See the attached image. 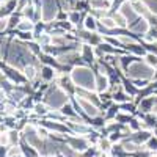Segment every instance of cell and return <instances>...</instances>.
<instances>
[{"label": "cell", "mask_w": 157, "mask_h": 157, "mask_svg": "<svg viewBox=\"0 0 157 157\" xmlns=\"http://www.w3.org/2000/svg\"><path fill=\"white\" fill-rule=\"evenodd\" d=\"M113 19H115V22H116L118 27H121V29H126L127 25H129V24H127V22H129V21H127V17L123 14L121 11H118L116 14H113Z\"/></svg>", "instance_id": "cell-14"}, {"label": "cell", "mask_w": 157, "mask_h": 157, "mask_svg": "<svg viewBox=\"0 0 157 157\" xmlns=\"http://www.w3.org/2000/svg\"><path fill=\"white\" fill-rule=\"evenodd\" d=\"M127 72H129L130 78H149V80H152V74H154L152 68L149 66V64H146V63L141 64L140 60L130 64Z\"/></svg>", "instance_id": "cell-3"}, {"label": "cell", "mask_w": 157, "mask_h": 157, "mask_svg": "<svg viewBox=\"0 0 157 157\" xmlns=\"http://www.w3.org/2000/svg\"><path fill=\"white\" fill-rule=\"evenodd\" d=\"M110 78L107 74H98L96 75V91L98 93H104V91H109L110 90Z\"/></svg>", "instance_id": "cell-5"}, {"label": "cell", "mask_w": 157, "mask_h": 157, "mask_svg": "<svg viewBox=\"0 0 157 157\" xmlns=\"http://www.w3.org/2000/svg\"><path fill=\"white\" fill-rule=\"evenodd\" d=\"M151 137H152V130H149V129H141V130H138V132H134L132 135H130V138H132L134 141H137L138 145H145Z\"/></svg>", "instance_id": "cell-7"}, {"label": "cell", "mask_w": 157, "mask_h": 157, "mask_svg": "<svg viewBox=\"0 0 157 157\" xmlns=\"http://www.w3.org/2000/svg\"><path fill=\"white\" fill-rule=\"evenodd\" d=\"M145 63L149 64L151 68H157V54H152V52L146 54L145 55Z\"/></svg>", "instance_id": "cell-17"}, {"label": "cell", "mask_w": 157, "mask_h": 157, "mask_svg": "<svg viewBox=\"0 0 157 157\" xmlns=\"http://www.w3.org/2000/svg\"><path fill=\"white\" fill-rule=\"evenodd\" d=\"M145 146H146V149H149L152 154H157V135L154 137H151L146 143H145Z\"/></svg>", "instance_id": "cell-16"}, {"label": "cell", "mask_w": 157, "mask_h": 157, "mask_svg": "<svg viewBox=\"0 0 157 157\" xmlns=\"http://www.w3.org/2000/svg\"><path fill=\"white\" fill-rule=\"evenodd\" d=\"M13 157H25V154H24V152H21V154H16V155H13Z\"/></svg>", "instance_id": "cell-20"}, {"label": "cell", "mask_w": 157, "mask_h": 157, "mask_svg": "<svg viewBox=\"0 0 157 157\" xmlns=\"http://www.w3.org/2000/svg\"><path fill=\"white\" fill-rule=\"evenodd\" d=\"M71 77L75 85L82 86V88H86V90H94L96 91V78L93 75L88 68L85 66H75L71 72Z\"/></svg>", "instance_id": "cell-2"}, {"label": "cell", "mask_w": 157, "mask_h": 157, "mask_svg": "<svg viewBox=\"0 0 157 157\" xmlns=\"http://www.w3.org/2000/svg\"><path fill=\"white\" fill-rule=\"evenodd\" d=\"M77 101H78V104H80V107H82V110H83V113H85L86 116L94 118V116H98V115H102L101 109H99L98 105H94L93 102H90V101H86V99H83V98H78V96H77Z\"/></svg>", "instance_id": "cell-4"}, {"label": "cell", "mask_w": 157, "mask_h": 157, "mask_svg": "<svg viewBox=\"0 0 157 157\" xmlns=\"http://www.w3.org/2000/svg\"><path fill=\"white\" fill-rule=\"evenodd\" d=\"M99 24L102 25L104 29H107V30H113V29H116V27H118L116 22H115V19H113V17H110V16H104L102 19H99Z\"/></svg>", "instance_id": "cell-13"}, {"label": "cell", "mask_w": 157, "mask_h": 157, "mask_svg": "<svg viewBox=\"0 0 157 157\" xmlns=\"http://www.w3.org/2000/svg\"><path fill=\"white\" fill-rule=\"evenodd\" d=\"M98 19L93 16V14H90V16H85L83 19V29L85 30H90V32H96L98 30Z\"/></svg>", "instance_id": "cell-10"}, {"label": "cell", "mask_w": 157, "mask_h": 157, "mask_svg": "<svg viewBox=\"0 0 157 157\" xmlns=\"http://www.w3.org/2000/svg\"><path fill=\"white\" fill-rule=\"evenodd\" d=\"M0 143L2 146H11V141H10V132H2V138H0Z\"/></svg>", "instance_id": "cell-19"}, {"label": "cell", "mask_w": 157, "mask_h": 157, "mask_svg": "<svg viewBox=\"0 0 157 157\" xmlns=\"http://www.w3.org/2000/svg\"><path fill=\"white\" fill-rule=\"evenodd\" d=\"M50 110H52V109L47 105V104H46L44 101H43V102L39 101V102H35V105H33V110H32V112H33L35 115H38V116L43 120V118H46V116L49 115V112H50Z\"/></svg>", "instance_id": "cell-8"}, {"label": "cell", "mask_w": 157, "mask_h": 157, "mask_svg": "<svg viewBox=\"0 0 157 157\" xmlns=\"http://www.w3.org/2000/svg\"><path fill=\"white\" fill-rule=\"evenodd\" d=\"M16 30H17V32H33V30H35V22L24 17V19L19 22V25L16 27Z\"/></svg>", "instance_id": "cell-11"}, {"label": "cell", "mask_w": 157, "mask_h": 157, "mask_svg": "<svg viewBox=\"0 0 157 157\" xmlns=\"http://www.w3.org/2000/svg\"><path fill=\"white\" fill-rule=\"evenodd\" d=\"M109 138H110V141L113 143V145H116V143H121L123 141V134H121V130H115V132H112L110 135H109Z\"/></svg>", "instance_id": "cell-18"}, {"label": "cell", "mask_w": 157, "mask_h": 157, "mask_svg": "<svg viewBox=\"0 0 157 157\" xmlns=\"http://www.w3.org/2000/svg\"><path fill=\"white\" fill-rule=\"evenodd\" d=\"M68 93L64 91L60 85H55V86H49L47 93L44 94V102L50 109L54 110H60L64 104L68 102Z\"/></svg>", "instance_id": "cell-1"}, {"label": "cell", "mask_w": 157, "mask_h": 157, "mask_svg": "<svg viewBox=\"0 0 157 157\" xmlns=\"http://www.w3.org/2000/svg\"><path fill=\"white\" fill-rule=\"evenodd\" d=\"M24 74H25V77H27V80H30V82L38 77V72H36L33 64H27V66L24 68Z\"/></svg>", "instance_id": "cell-15"}, {"label": "cell", "mask_w": 157, "mask_h": 157, "mask_svg": "<svg viewBox=\"0 0 157 157\" xmlns=\"http://www.w3.org/2000/svg\"><path fill=\"white\" fill-rule=\"evenodd\" d=\"M58 71L57 69H54L52 66H49V64H44V66L41 68V72H39V75H41V80L43 82H52L54 78H57L58 77Z\"/></svg>", "instance_id": "cell-6"}, {"label": "cell", "mask_w": 157, "mask_h": 157, "mask_svg": "<svg viewBox=\"0 0 157 157\" xmlns=\"http://www.w3.org/2000/svg\"><path fill=\"white\" fill-rule=\"evenodd\" d=\"M80 57H82V60L86 61V63H93V61H94V50H93V47L85 43V44L80 47Z\"/></svg>", "instance_id": "cell-9"}, {"label": "cell", "mask_w": 157, "mask_h": 157, "mask_svg": "<svg viewBox=\"0 0 157 157\" xmlns=\"http://www.w3.org/2000/svg\"><path fill=\"white\" fill-rule=\"evenodd\" d=\"M90 5L93 10H110L112 2L110 0H90Z\"/></svg>", "instance_id": "cell-12"}]
</instances>
